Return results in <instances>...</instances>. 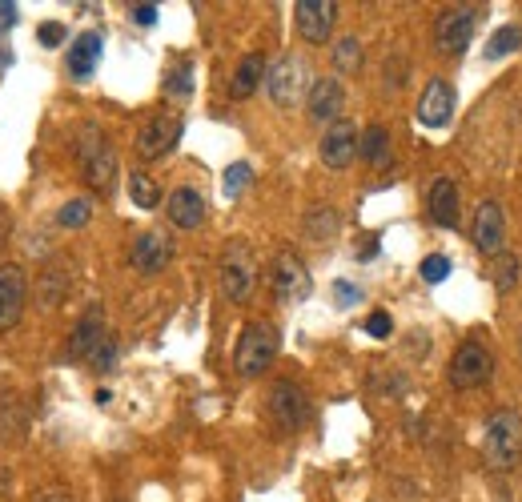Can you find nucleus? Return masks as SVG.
<instances>
[{"instance_id": "1", "label": "nucleus", "mask_w": 522, "mask_h": 502, "mask_svg": "<svg viewBox=\"0 0 522 502\" xmlns=\"http://www.w3.org/2000/svg\"><path fill=\"white\" fill-rule=\"evenodd\" d=\"M77 161H81L85 181H89L97 193H113V181H117V153H113L109 137H105L97 125H81V129H77Z\"/></svg>"}, {"instance_id": "2", "label": "nucleus", "mask_w": 522, "mask_h": 502, "mask_svg": "<svg viewBox=\"0 0 522 502\" xmlns=\"http://www.w3.org/2000/svg\"><path fill=\"white\" fill-rule=\"evenodd\" d=\"M278 346H282V338H278V330H274L270 322H249V326L241 330V338H237V350H233L237 374H241V378L266 374V370L274 366V358H278Z\"/></svg>"}, {"instance_id": "3", "label": "nucleus", "mask_w": 522, "mask_h": 502, "mask_svg": "<svg viewBox=\"0 0 522 502\" xmlns=\"http://www.w3.org/2000/svg\"><path fill=\"white\" fill-rule=\"evenodd\" d=\"M482 454L494 470H510L522 458V418L514 410H494L486 422V442Z\"/></svg>"}, {"instance_id": "4", "label": "nucleus", "mask_w": 522, "mask_h": 502, "mask_svg": "<svg viewBox=\"0 0 522 502\" xmlns=\"http://www.w3.org/2000/svg\"><path fill=\"white\" fill-rule=\"evenodd\" d=\"M253 286H257V262H253V249L245 241H229L225 254H221V294L241 306L253 298Z\"/></svg>"}, {"instance_id": "5", "label": "nucleus", "mask_w": 522, "mask_h": 502, "mask_svg": "<svg viewBox=\"0 0 522 502\" xmlns=\"http://www.w3.org/2000/svg\"><path fill=\"white\" fill-rule=\"evenodd\" d=\"M270 286H274V298L294 306V302H306L314 282H310V270L306 262L294 254V249H282V254L274 258V270H270Z\"/></svg>"}, {"instance_id": "6", "label": "nucleus", "mask_w": 522, "mask_h": 502, "mask_svg": "<svg viewBox=\"0 0 522 502\" xmlns=\"http://www.w3.org/2000/svg\"><path fill=\"white\" fill-rule=\"evenodd\" d=\"M25 302H29V278L25 266L5 262L0 266V334H9L21 326L25 318Z\"/></svg>"}, {"instance_id": "7", "label": "nucleus", "mask_w": 522, "mask_h": 502, "mask_svg": "<svg viewBox=\"0 0 522 502\" xmlns=\"http://www.w3.org/2000/svg\"><path fill=\"white\" fill-rule=\"evenodd\" d=\"M266 85H270L274 105L290 109L302 101V93H310V69L302 57H282L274 69H266Z\"/></svg>"}, {"instance_id": "8", "label": "nucleus", "mask_w": 522, "mask_h": 502, "mask_svg": "<svg viewBox=\"0 0 522 502\" xmlns=\"http://www.w3.org/2000/svg\"><path fill=\"white\" fill-rule=\"evenodd\" d=\"M478 21H482V9H470V5H462V9H446V13L438 17V25H434V41H438V49L450 53V57L466 53V45L474 41Z\"/></svg>"}, {"instance_id": "9", "label": "nucleus", "mask_w": 522, "mask_h": 502, "mask_svg": "<svg viewBox=\"0 0 522 502\" xmlns=\"http://www.w3.org/2000/svg\"><path fill=\"white\" fill-rule=\"evenodd\" d=\"M490 374H494V358H490V350H486L482 342H462V346L454 350V358H450V386L474 390V386H482Z\"/></svg>"}, {"instance_id": "10", "label": "nucleus", "mask_w": 522, "mask_h": 502, "mask_svg": "<svg viewBox=\"0 0 522 502\" xmlns=\"http://www.w3.org/2000/svg\"><path fill=\"white\" fill-rule=\"evenodd\" d=\"M270 418L282 426V430H302L306 418H310V398L298 382L282 378L270 386Z\"/></svg>"}, {"instance_id": "11", "label": "nucleus", "mask_w": 522, "mask_h": 502, "mask_svg": "<svg viewBox=\"0 0 522 502\" xmlns=\"http://www.w3.org/2000/svg\"><path fill=\"white\" fill-rule=\"evenodd\" d=\"M294 21H298L302 41L326 45L330 33H334V21H338V5H334V0H298V5H294Z\"/></svg>"}, {"instance_id": "12", "label": "nucleus", "mask_w": 522, "mask_h": 502, "mask_svg": "<svg viewBox=\"0 0 522 502\" xmlns=\"http://www.w3.org/2000/svg\"><path fill=\"white\" fill-rule=\"evenodd\" d=\"M358 141H362V133L354 129V121H346V117H338L326 133H322V145H318V153H322V161L330 165V169H346L354 157H358Z\"/></svg>"}, {"instance_id": "13", "label": "nucleus", "mask_w": 522, "mask_h": 502, "mask_svg": "<svg viewBox=\"0 0 522 502\" xmlns=\"http://www.w3.org/2000/svg\"><path fill=\"white\" fill-rule=\"evenodd\" d=\"M169 262H173V245H169L165 233H157V229L137 233V241H133V249H129V266H133L137 274H161Z\"/></svg>"}, {"instance_id": "14", "label": "nucleus", "mask_w": 522, "mask_h": 502, "mask_svg": "<svg viewBox=\"0 0 522 502\" xmlns=\"http://www.w3.org/2000/svg\"><path fill=\"white\" fill-rule=\"evenodd\" d=\"M177 141H181V121L169 117V113H161V117H153V121L137 133V153H141V161H157V157H165Z\"/></svg>"}, {"instance_id": "15", "label": "nucleus", "mask_w": 522, "mask_h": 502, "mask_svg": "<svg viewBox=\"0 0 522 502\" xmlns=\"http://www.w3.org/2000/svg\"><path fill=\"white\" fill-rule=\"evenodd\" d=\"M474 245H478V254L494 258L502 254V245H506V217L498 209V201H482L478 213H474Z\"/></svg>"}, {"instance_id": "16", "label": "nucleus", "mask_w": 522, "mask_h": 502, "mask_svg": "<svg viewBox=\"0 0 522 502\" xmlns=\"http://www.w3.org/2000/svg\"><path fill=\"white\" fill-rule=\"evenodd\" d=\"M450 117H454V89H450V81H430L422 101H418V121L426 129H442V125H450Z\"/></svg>"}, {"instance_id": "17", "label": "nucleus", "mask_w": 522, "mask_h": 502, "mask_svg": "<svg viewBox=\"0 0 522 502\" xmlns=\"http://www.w3.org/2000/svg\"><path fill=\"white\" fill-rule=\"evenodd\" d=\"M105 338H109V330H105V314H101V306H89L85 318L77 322L73 338H69V358H93L97 346H101Z\"/></svg>"}, {"instance_id": "18", "label": "nucleus", "mask_w": 522, "mask_h": 502, "mask_svg": "<svg viewBox=\"0 0 522 502\" xmlns=\"http://www.w3.org/2000/svg\"><path fill=\"white\" fill-rule=\"evenodd\" d=\"M342 105H346V93H342V85H338L334 77L314 81L310 93H306V109H310L314 121H330V125H334L338 113H342Z\"/></svg>"}, {"instance_id": "19", "label": "nucleus", "mask_w": 522, "mask_h": 502, "mask_svg": "<svg viewBox=\"0 0 522 502\" xmlns=\"http://www.w3.org/2000/svg\"><path fill=\"white\" fill-rule=\"evenodd\" d=\"M165 213H169V221L177 229H197L205 221V197L197 189H173Z\"/></svg>"}, {"instance_id": "20", "label": "nucleus", "mask_w": 522, "mask_h": 502, "mask_svg": "<svg viewBox=\"0 0 522 502\" xmlns=\"http://www.w3.org/2000/svg\"><path fill=\"white\" fill-rule=\"evenodd\" d=\"M426 209H430V217H434L438 225L454 229V225H458V185H454L450 177H438V181L430 185V193H426Z\"/></svg>"}, {"instance_id": "21", "label": "nucleus", "mask_w": 522, "mask_h": 502, "mask_svg": "<svg viewBox=\"0 0 522 502\" xmlns=\"http://www.w3.org/2000/svg\"><path fill=\"white\" fill-rule=\"evenodd\" d=\"M101 33H81L77 37V45L69 49V73L77 77V81H89L93 73H97V65H101Z\"/></svg>"}, {"instance_id": "22", "label": "nucleus", "mask_w": 522, "mask_h": 502, "mask_svg": "<svg viewBox=\"0 0 522 502\" xmlns=\"http://www.w3.org/2000/svg\"><path fill=\"white\" fill-rule=\"evenodd\" d=\"M261 81H266V57L249 53V57H241V65H237V73H233V81H229V93L241 101V97H249Z\"/></svg>"}, {"instance_id": "23", "label": "nucleus", "mask_w": 522, "mask_h": 502, "mask_svg": "<svg viewBox=\"0 0 522 502\" xmlns=\"http://www.w3.org/2000/svg\"><path fill=\"white\" fill-rule=\"evenodd\" d=\"M358 153H362L370 165H386V161H390V133H386L382 125H370V129L362 133V141H358Z\"/></svg>"}, {"instance_id": "24", "label": "nucleus", "mask_w": 522, "mask_h": 502, "mask_svg": "<svg viewBox=\"0 0 522 502\" xmlns=\"http://www.w3.org/2000/svg\"><path fill=\"white\" fill-rule=\"evenodd\" d=\"M129 197L137 209H157L161 205V189L149 173H129Z\"/></svg>"}, {"instance_id": "25", "label": "nucleus", "mask_w": 522, "mask_h": 502, "mask_svg": "<svg viewBox=\"0 0 522 502\" xmlns=\"http://www.w3.org/2000/svg\"><path fill=\"white\" fill-rule=\"evenodd\" d=\"M334 69L338 73H358L362 69V41L358 37H342L334 45Z\"/></svg>"}, {"instance_id": "26", "label": "nucleus", "mask_w": 522, "mask_h": 502, "mask_svg": "<svg viewBox=\"0 0 522 502\" xmlns=\"http://www.w3.org/2000/svg\"><path fill=\"white\" fill-rule=\"evenodd\" d=\"M518 45H522V29H518V25H506V29H498V33L490 37V45H486V57H490V61H498V57L514 53Z\"/></svg>"}, {"instance_id": "27", "label": "nucleus", "mask_w": 522, "mask_h": 502, "mask_svg": "<svg viewBox=\"0 0 522 502\" xmlns=\"http://www.w3.org/2000/svg\"><path fill=\"white\" fill-rule=\"evenodd\" d=\"M89 217H93V201H89V197H73V201H65L61 213H57V221H61L65 229H81Z\"/></svg>"}, {"instance_id": "28", "label": "nucleus", "mask_w": 522, "mask_h": 502, "mask_svg": "<svg viewBox=\"0 0 522 502\" xmlns=\"http://www.w3.org/2000/svg\"><path fill=\"white\" fill-rule=\"evenodd\" d=\"M306 229H310L318 241H326V237H334V229H338V213L326 209V205H318V209L306 217Z\"/></svg>"}, {"instance_id": "29", "label": "nucleus", "mask_w": 522, "mask_h": 502, "mask_svg": "<svg viewBox=\"0 0 522 502\" xmlns=\"http://www.w3.org/2000/svg\"><path fill=\"white\" fill-rule=\"evenodd\" d=\"M165 93H169V97H189V93H193V69H189V61H181L177 69H169Z\"/></svg>"}, {"instance_id": "30", "label": "nucleus", "mask_w": 522, "mask_h": 502, "mask_svg": "<svg viewBox=\"0 0 522 502\" xmlns=\"http://www.w3.org/2000/svg\"><path fill=\"white\" fill-rule=\"evenodd\" d=\"M253 181V169L245 165V161H237V165H229L225 169V181H221V189H225V197H237L245 185Z\"/></svg>"}, {"instance_id": "31", "label": "nucleus", "mask_w": 522, "mask_h": 502, "mask_svg": "<svg viewBox=\"0 0 522 502\" xmlns=\"http://www.w3.org/2000/svg\"><path fill=\"white\" fill-rule=\"evenodd\" d=\"M446 278H450V258L430 254V258L422 262V282H426V286H438V282H446Z\"/></svg>"}, {"instance_id": "32", "label": "nucleus", "mask_w": 522, "mask_h": 502, "mask_svg": "<svg viewBox=\"0 0 522 502\" xmlns=\"http://www.w3.org/2000/svg\"><path fill=\"white\" fill-rule=\"evenodd\" d=\"M514 282H518V258H502L498 266H494V286L498 290H514Z\"/></svg>"}, {"instance_id": "33", "label": "nucleus", "mask_w": 522, "mask_h": 502, "mask_svg": "<svg viewBox=\"0 0 522 502\" xmlns=\"http://www.w3.org/2000/svg\"><path fill=\"white\" fill-rule=\"evenodd\" d=\"M366 334H370V338H378V342H382V338H390V334H394V318H390L386 310H374V314L366 318Z\"/></svg>"}, {"instance_id": "34", "label": "nucleus", "mask_w": 522, "mask_h": 502, "mask_svg": "<svg viewBox=\"0 0 522 502\" xmlns=\"http://www.w3.org/2000/svg\"><path fill=\"white\" fill-rule=\"evenodd\" d=\"M89 362H93V370H97V374L113 370V362H117V342H113V338H105V342L97 346V354H93Z\"/></svg>"}, {"instance_id": "35", "label": "nucleus", "mask_w": 522, "mask_h": 502, "mask_svg": "<svg viewBox=\"0 0 522 502\" xmlns=\"http://www.w3.org/2000/svg\"><path fill=\"white\" fill-rule=\"evenodd\" d=\"M65 37H69V33H65V25H57V21H49V25H41V29H37V41H41L45 49H57Z\"/></svg>"}, {"instance_id": "36", "label": "nucleus", "mask_w": 522, "mask_h": 502, "mask_svg": "<svg viewBox=\"0 0 522 502\" xmlns=\"http://www.w3.org/2000/svg\"><path fill=\"white\" fill-rule=\"evenodd\" d=\"M33 502H73V494L65 486H45V490H37Z\"/></svg>"}, {"instance_id": "37", "label": "nucleus", "mask_w": 522, "mask_h": 502, "mask_svg": "<svg viewBox=\"0 0 522 502\" xmlns=\"http://www.w3.org/2000/svg\"><path fill=\"white\" fill-rule=\"evenodd\" d=\"M334 294H338V302H342V306H354V302L362 298V290H358L354 282H338V286H334Z\"/></svg>"}, {"instance_id": "38", "label": "nucleus", "mask_w": 522, "mask_h": 502, "mask_svg": "<svg viewBox=\"0 0 522 502\" xmlns=\"http://www.w3.org/2000/svg\"><path fill=\"white\" fill-rule=\"evenodd\" d=\"M133 21L137 25H157V5H133Z\"/></svg>"}, {"instance_id": "39", "label": "nucleus", "mask_w": 522, "mask_h": 502, "mask_svg": "<svg viewBox=\"0 0 522 502\" xmlns=\"http://www.w3.org/2000/svg\"><path fill=\"white\" fill-rule=\"evenodd\" d=\"M17 25V5H9V0H0V33Z\"/></svg>"}, {"instance_id": "40", "label": "nucleus", "mask_w": 522, "mask_h": 502, "mask_svg": "<svg viewBox=\"0 0 522 502\" xmlns=\"http://www.w3.org/2000/svg\"><path fill=\"white\" fill-rule=\"evenodd\" d=\"M9 237H13V217H9V209L0 205V249L9 245Z\"/></svg>"}, {"instance_id": "41", "label": "nucleus", "mask_w": 522, "mask_h": 502, "mask_svg": "<svg viewBox=\"0 0 522 502\" xmlns=\"http://www.w3.org/2000/svg\"><path fill=\"white\" fill-rule=\"evenodd\" d=\"M117 502H125V498H117Z\"/></svg>"}]
</instances>
